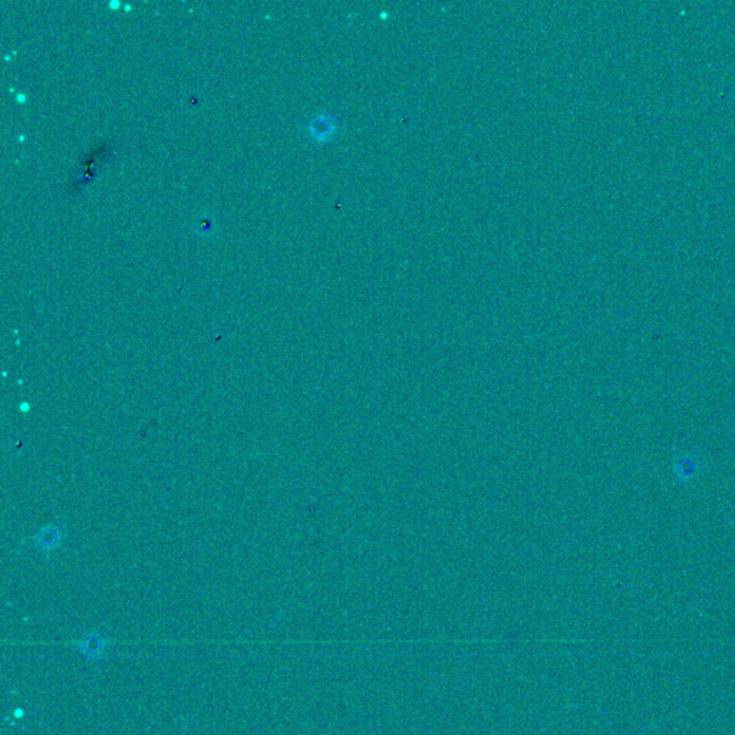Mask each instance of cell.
I'll return each mask as SVG.
<instances>
[{"instance_id":"1","label":"cell","mask_w":735,"mask_h":735,"mask_svg":"<svg viewBox=\"0 0 735 735\" xmlns=\"http://www.w3.org/2000/svg\"><path fill=\"white\" fill-rule=\"evenodd\" d=\"M194 232L206 237L216 233V222H214L213 217H210L209 214L197 217L196 222H194Z\"/></svg>"}]
</instances>
